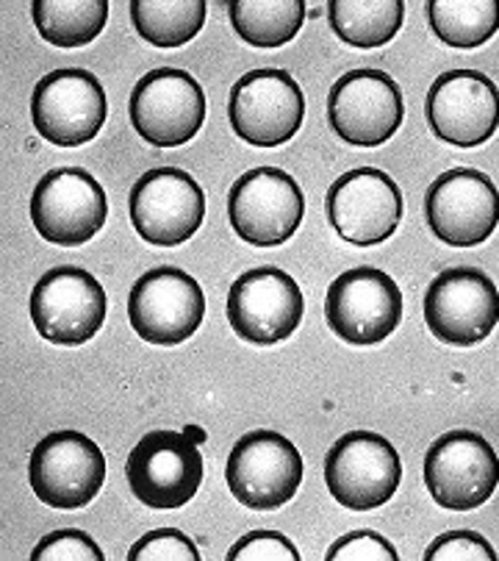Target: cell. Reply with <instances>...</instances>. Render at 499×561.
<instances>
[{"instance_id": "3", "label": "cell", "mask_w": 499, "mask_h": 561, "mask_svg": "<svg viewBox=\"0 0 499 561\" xmlns=\"http://www.w3.org/2000/svg\"><path fill=\"white\" fill-rule=\"evenodd\" d=\"M403 481V461L386 436L350 431L325 456V484L333 501L352 512L388 503Z\"/></svg>"}, {"instance_id": "11", "label": "cell", "mask_w": 499, "mask_h": 561, "mask_svg": "<svg viewBox=\"0 0 499 561\" xmlns=\"http://www.w3.org/2000/svg\"><path fill=\"white\" fill-rule=\"evenodd\" d=\"M225 481L242 506L269 512L298 495L303 459L278 431H250L228 456Z\"/></svg>"}, {"instance_id": "4", "label": "cell", "mask_w": 499, "mask_h": 561, "mask_svg": "<svg viewBox=\"0 0 499 561\" xmlns=\"http://www.w3.org/2000/svg\"><path fill=\"white\" fill-rule=\"evenodd\" d=\"M228 117L239 139L253 148H278L300 131L305 95L286 70L262 67L233 84Z\"/></svg>"}, {"instance_id": "23", "label": "cell", "mask_w": 499, "mask_h": 561, "mask_svg": "<svg viewBox=\"0 0 499 561\" xmlns=\"http://www.w3.org/2000/svg\"><path fill=\"white\" fill-rule=\"evenodd\" d=\"M233 31L253 48H280L305 23L303 0H233L228 7Z\"/></svg>"}, {"instance_id": "15", "label": "cell", "mask_w": 499, "mask_h": 561, "mask_svg": "<svg viewBox=\"0 0 499 561\" xmlns=\"http://www.w3.org/2000/svg\"><path fill=\"white\" fill-rule=\"evenodd\" d=\"M108 217V201L101 181L86 170H50L31 197V220L36 233L54 245L78 248L90 242Z\"/></svg>"}, {"instance_id": "27", "label": "cell", "mask_w": 499, "mask_h": 561, "mask_svg": "<svg viewBox=\"0 0 499 561\" xmlns=\"http://www.w3.org/2000/svg\"><path fill=\"white\" fill-rule=\"evenodd\" d=\"M200 550L178 528L150 531L128 550V561H197Z\"/></svg>"}, {"instance_id": "29", "label": "cell", "mask_w": 499, "mask_h": 561, "mask_svg": "<svg viewBox=\"0 0 499 561\" xmlns=\"http://www.w3.org/2000/svg\"><path fill=\"white\" fill-rule=\"evenodd\" d=\"M228 561H300V550L278 531H250L228 550Z\"/></svg>"}, {"instance_id": "6", "label": "cell", "mask_w": 499, "mask_h": 561, "mask_svg": "<svg viewBox=\"0 0 499 561\" xmlns=\"http://www.w3.org/2000/svg\"><path fill=\"white\" fill-rule=\"evenodd\" d=\"M108 117L106 92L90 70L61 67L34 87L31 119L42 139L56 148H78L101 134Z\"/></svg>"}, {"instance_id": "30", "label": "cell", "mask_w": 499, "mask_h": 561, "mask_svg": "<svg viewBox=\"0 0 499 561\" xmlns=\"http://www.w3.org/2000/svg\"><path fill=\"white\" fill-rule=\"evenodd\" d=\"M327 561H397V550L386 537L374 531H352L327 548Z\"/></svg>"}, {"instance_id": "2", "label": "cell", "mask_w": 499, "mask_h": 561, "mask_svg": "<svg viewBox=\"0 0 499 561\" xmlns=\"http://www.w3.org/2000/svg\"><path fill=\"white\" fill-rule=\"evenodd\" d=\"M131 126L153 148H181L206 123V92L192 72L159 67L139 78L128 101Z\"/></svg>"}, {"instance_id": "16", "label": "cell", "mask_w": 499, "mask_h": 561, "mask_svg": "<svg viewBox=\"0 0 499 561\" xmlns=\"http://www.w3.org/2000/svg\"><path fill=\"white\" fill-rule=\"evenodd\" d=\"M303 293L283 270L256 267L239 275L228 293V320L239 340L250 345H278L303 320Z\"/></svg>"}, {"instance_id": "19", "label": "cell", "mask_w": 499, "mask_h": 561, "mask_svg": "<svg viewBox=\"0 0 499 561\" xmlns=\"http://www.w3.org/2000/svg\"><path fill=\"white\" fill-rule=\"evenodd\" d=\"M433 237L452 248H475L499 226V192L480 170H446L425 195Z\"/></svg>"}, {"instance_id": "26", "label": "cell", "mask_w": 499, "mask_h": 561, "mask_svg": "<svg viewBox=\"0 0 499 561\" xmlns=\"http://www.w3.org/2000/svg\"><path fill=\"white\" fill-rule=\"evenodd\" d=\"M103 550L97 548L90 534L78 528H61V531L45 534L31 550V561H103Z\"/></svg>"}, {"instance_id": "28", "label": "cell", "mask_w": 499, "mask_h": 561, "mask_svg": "<svg viewBox=\"0 0 499 561\" xmlns=\"http://www.w3.org/2000/svg\"><path fill=\"white\" fill-rule=\"evenodd\" d=\"M497 550L477 531H446L425 550V561H497Z\"/></svg>"}, {"instance_id": "24", "label": "cell", "mask_w": 499, "mask_h": 561, "mask_svg": "<svg viewBox=\"0 0 499 561\" xmlns=\"http://www.w3.org/2000/svg\"><path fill=\"white\" fill-rule=\"evenodd\" d=\"M206 9L202 0H134L131 20L144 43L181 48L200 34Z\"/></svg>"}, {"instance_id": "22", "label": "cell", "mask_w": 499, "mask_h": 561, "mask_svg": "<svg viewBox=\"0 0 499 561\" xmlns=\"http://www.w3.org/2000/svg\"><path fill=\"white\" fill-rule=\"evenodd\" d=\"M34 25L56 48H83L95 43L108 23L106 0H34Z\"/></svg>"}, {"instance_id": "14", "label": "cell", "mask_w": 499, "mask_h": 561, "mask_svg": "<svg viewBox=\"0 0 499 561\" xmlns=\"http://www.w3.org/2000/svg\"><path fill=\"white\" fill-rule=\"evenodd\" d=\"M425 323L444 345H477L499 323L497 284L477 267L444 270L425 295Z\"/></svg>"}, {"instance_id": "7", "label": "cell", "mask_w": 499, "mask_h": 561, "mask_svg": "<svg viewBox=\"0 0 499 561\" xmlns=\"http://www.w3.org/2000/svg\"><path fill=\"white\" fill-rule=\"evenodd\" d=\"M28 481L45 506H90L106 481L101 445L78 431H56L39 439L28 461Z\"/></svg>"}, {"instance_id": "10", "label": "cell", "mask_w": 499, "mask_h": 561, "mask_svg": "<svg viewBox=\"0 0 499 561\" xmlns=\"http://www.w3.org/2000/svg\"><path fill=\"white\" fill-rule=\"evenodd\" d=\"M405 103L397 81L383 70H352L330 87L327 123L352 148H378L403 126Z\"/></svg>"}, {"instance_id": "12", "label": "cell", "mask_w": 499, "mask_h": 561, "mask_svg": "<svg viewBox=\"0 0 499 561\" xmlns=\"http://www.w3.org/2000/svg\"><path fill=\"white\" fill-rule=\"evenodd\" d=\"M202 317L206 295L181 267L148 270L128 295L131 329L150 345H181L200 329Z\"/></svg>"}, {"instance_id": "18", "label": "cell", "mask_w": 499, "mask_h": 561, "mask_svg": "<svg viewBox=\"0 0 499 561\" xmlns=\"http://www.w3.org/2000/svg\"><path fill=\"white\" fill-rule=\"evenodd\" d=\"M325 209L333 231L345 242L381 245L403 220V192L383 170L358 168L333 181Z\"/></svg>"}, {"instance_id": "21", "label": "cell", "mask_w": 499, "mask_h": 561, "mask_svg": "<svg viewBox=\"0 0 499 561\" xmlns=\"http://www.w3.org/2000/svg\"><path fill=\"white\" fill-rule=\"evenodd\" d=\"M327 20L333 34L352 48H381L403 28V0H330Z\"/></svg>"}, {"instance_id": "20", "label": "cell", "mask_w": 499, "mask_h": 561, "mask_svg": "<svg viewBox=\"0 0 499 561\" xmlns=\"http://www.w3.org/2000/svg\"><path fill=\"white\" fill-rule=\"evenodd\" d=\"M428 126L441 142L477 148L499 126V90L477 70H450L433 81L425 103Z\"/></svg>"}, {"instance_id": "13", "label": "cell", "mask_w": 499, "mask_h": 561, "mask_svg": "<svg viewBox=\"0 0 499 561\" xmlns=\"http://www.w3.org/2000/svg\"><path fill=\"white\" fill-rule=\"evenodd\" d=\"M425 484L441 508L469 512L483 506L499 484L497 450L475 431H450L425 456Z\"/></svg>"}, {"instance_id": "17", "label": "cell", "mask_w": 499, "mask_h": 561, "mask_svg": "<svg viewBox=\"0 0 499 561\" xmlns=\"http://www.w3.org/2000/svg\"><path fill=\"white\" fill-rule=\"evenodd\" d=\"M128 215L144 242L175 248L200 231L206 217V195L184 170L155 168L134 184Z\"/></svg>"}, {"instance_id": "25", "label": "cell", "mask_w": 499, "mask_h": 561, "mask_svg": "<svg viewBox=\"0 0 499 561\" xmlns=\"http://www.w3.org/2000/svg\"><path fill=\"white\" fill-rule=\"evenodd\" d=\"M430 28L450 48H480L499 31V0H430Z\"/></svg>"}, {"instance_id": "1", "label": "cell", "mask_w": 499, "mask_h": 561, "mask_svg": "<svg viewBox=\"0 0 499 561\" xmlns=\"http://www.w3.org/2000/svg\"><path fill=\"white\" fill-rule=\"evenodd\" d=\"M28 309L42 340L78 347L106 323V293L92 273L76 264H61L36 280Z\"/></svg>"}, {"instance_id": "5", "label": "cell", "mask_w": 499, "mask_h": 561, "mask_svg": "<svg viewBox=\"0 0 499 561\" xmlns=\"http://www.w3.org/2000/svg\"><path fill=\"white\" fill-rule=\"evenodd\" d=\"M325 317L333 334L347 345H378L388 340L403 320V293L383 270H347L327 289Z\"/></svg>"}, {"instance_id": "8", "label": "cell", "mask_w": 499, "mask_h": 561, "mask_svg": "<svg viewBox=\"0 0 499 561\" xmlns=\"http://www.w3.org/2000/svg\"><path fill=\"white\" fill-rule=\"evenodd\" d=\"M134 497L150 508H181L202 484V456L192 436L150 431L125 461Z\"/></svg>"}, {"instance_id": "31", "label": "cell", "mask_w": 499, "mask_h": 561, "mask_svg": "<svg viewBox=\"0 0 499 561\" xmlns=\"http://www.w3.org/2000/svg\"><path fill=\"white\" fill-rule=\"evenodd\" d=\"M184 434H186V436H192V439H195L197 445H200L202 439H206V434H202V428H195V425H189V428H186Z\"/></svg>"}, {"instance_id": "9", "label": "cell", "mask_w": 499, "mask_h": 561, "mask_svg": "<svg viewBox=\"0 0 499 561\" xmlns=\"http://www.w3.org/2000/svg\"><path fill=\"white\" fill-rule=\"evenodd\" d=\"M305 215L300 184L286 170L258 168L244 173L228 195V217L239 239L256 248L283 245Z\"/></svg>"}]
</instances>
